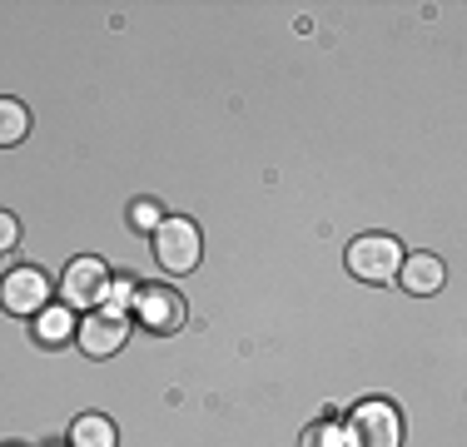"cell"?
Listing matches in <instances>:
<instances>
[{"mask_svg":"<svg viewBox=\"0 0 467 447\" xmlns=\"http://www.w3.org/2000/svg\"><path fill=\"white\" fill-rule=\"evenodd\" d=\"M154 239V259L170 274H189L199 268V254H204V239H199V224L194 219H160V229L150 234Z\"/></svg>","mask_w":467,"mask_h":447,"instance_id":"6da1fadb","label":"cell"},{"mask_svg":"<svg viewBox=\"0 0 467 447\" xmlns=\"http://www.w3.org/2000/svg\"><path fill=\"white\" fill-rule=\"evenodd\" d=\"M398 264H403V249H398V239H388V234H363V239L348 244V274L363 278V284H388V278H398Z\"/></svg>","mask_w":467,"mask_h":447,"instance_id":"7a4b0ae2","label":"cell"},{"mask_svg":"<svg viewBox=\"0 0 467 447\" xmlns=\"http://www.w3.org/2000/svg\"><path fill=\"white\" fill-rule=\"evenodd\" d=\"M348 447H398L403 442V422H398V408L388 402H363L348 422Z\"/></svg>","mask_w":467,"mask_h":447,"instance_id":"3957f363","label":"cell"},{"mask_svg":"<svg viewBox=\"0 0 467 447\" xmlns=\"http://www.w3.org/2000/svg\"><path fill=\"white\" fill-rule=\"evenodd\" d=\"M50 304V278L40 268H10L0 278V308L16 313V318H30V313H46Z\"/></svg>","mask_w":467,"mask_h":447,"instance_id":"277c9868","label":"cell"},{"mask_svg":"<svg viewBox=\"0 0 467 447\" xmlns=\"http://www.w3.org/2000/svg\"><path fill=\"white\" fill-rule=\"evenodd\" d=\"M105 288H109V268L105 264L99 259H75L70 268H65L60 294H65V308H95L99 298H105Z\"/></svg>","mask_w":467,"mask_h":447,"instance_id":"5b68a950","label":"cell"},{"mask_svg":"<svg viewBox=\"0 0 467 447\" xmlns=\"http://www.w3.org/2000/svg\"><path fill=\"white\" fill-rule=\"evenodd\" d=\"M75 338H80L85 358H115L119 348H125V338H130V323L109 318V313H95V318H85L80 328H75Z\"/></svg>","mask_w":467,"mask_h":447,"instance_id":"8992f818","label":"cell"},{"mask_svg":"<svg viewBox=\"0 0 467 447\" xmlns=\"http://www.w3.org/2000/svg\"><path fill=\"white\" fill-rule=\"evenodd\" d=\"M135 308H140L144 328H154V333L184 328V298L174 294V288H140V294H135Z\"/></svg>","mask_w":467,"mask_h":447,"instance_id":"52a82bcc","label":"cell"},{"mask_svg":"<svg viewBox=\"0 0 467 447\" xmlns=\"http://www.w3.org/2000/svg\"><path fill=\"white\" fill-rule=\"evenodd\" d=\"M398 278H403L408 294H438L442 278H448V268H442V259H432V254H408L403 264H398Z\"/></svg>","mask_w":467,"mask_h":447,"instance_id":"ba28073f","label":"cell"},{"mask_svg":"<svg viewBox=\"0 0 467 447\" xmlns=\"http://www.w3.org/2000/svg\"><path fill=\"white\" fill-rule=\"evenodd\" d=\"M70 447H115V422L105 412H85L70 428Z\"/></svg>","mask_w":467,"mask_h":447,"instance_id":"9c48e42d","label":"cell"},{"mask_svg":"<svg viewBox=\"0 0 467 447\" xmlns=\"http://www.w3.org/2000/svg\"><path fill=\"white\" fill-rule=\"evenodd\" d=\"M30 130V109L20 99H0V144H20Z\"/></svg>","mask_w":467,"mask_h":447,"instance_id":"30bf717a","label":"cell"},{"mask_svg":"<svg viewBox=\"0 0 467 447\" xmlns=\"http://www.w3.org/2000/svg\"><path fill=\"white\" fill-rule=\"evenodd\" d=\"M40 343H50V348H55V343H65V338H70V333H75V313L70 308H46V313H40Z\"/></svg>","mask_w":467,"mask_h":447,"instance_id":"8fae6325","label":"cell"},{"mask_svg":"<svg viewBox=\"0 0 467 447\" xmlns=\"http://www.w3.org/2000/svg\"><path fill=\"white\" fill-rule=\"evenodd\" d=\"M99 304H105V313L109 318H125V308L135 304V284H130V278H109V288H105V298H99Z\"/></svg>","mask_w":467,"mask_h":447,"instance_id":"7c38bea8","label":"cell"},{"mask_svg":"<svg viewBox=\"0 0 467 447\" xmlns=\"http://www.w3.org/2000/svg\"><path fill=\"white\" fill-rule=\"evenodd\" d=\"M130 224H135L140 234H154V229H160V204H150V199H140V204L130 209Z\"/></svg>","mask_w":467,"mask_h":447,"instance_id":"4fadbf2b","label":"cell"},{"mask_svg":"<svg viewBox=\"0 0 467 447\" xmlns=\"http://www.w3.org/2000/svg\"><path fill=\"white\" fill-rule=\"evenodd\" d=\"M20 249V224L0 209V254H16Z\"/></svg>","mask_w":467,"mask_h":447,"instance_id":"5bb4252c","label":"cell"},{"mask_svg":"<svg viewBox=\"0 0 467 447\" xmlns=\"http://www.w3.org/2000/svg\"><path fill=\"white\" fill-rule=\"evenodd\" d=\"M304 442H308V447H348V438H343V428H318V432H308Z\"/></svg>","mask_w":467,"mask_h":447,"instance_id":"9a60e30c","label":"cell"}]
</instances>
